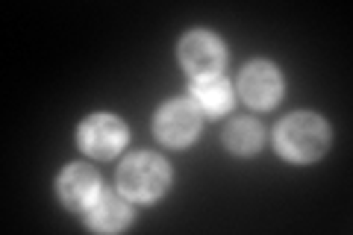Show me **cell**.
Here are the masks:
<instances>
[{
  "label": "cell",
  "mask_w": 353,
  "mask_h": 235,
  "mask_svg": "<svg viewBox=\"0 0 353 235\" xmlns=\"http://www.w3.org/2000/svg\"><path fill=\"white\" fill-rule=\"evenodd\" d=\"M277 141L285 156L306 162V159H315V156L327 147V130L321 121L312 115H294L280 124Z\"/></svg>",
  "instance_id": "obj_1"
},
{
  "label": "cell",
  "mask_w": 353,
  "mask_h": 235,
  "mask_svg": "<svg viewBox=\"0 0 353 235\" xmlns=\"http://www.w3.org/2000/svg\"><path fill=\"white\" fill-rule=\"evenodd\" d=\"M165 183H168V171H165L162 159H157V156H148V153L132 156L121 167V188L130 197L150 200L162 192Z\"/></svg>",
  "instance_id": "obj_2"
},
{
  "label": "cell",
  "mask_w": 353,
  "mask_h": 235,
  "mask_svg": "<svg viewBox=\"0 0 353 235\" xmlns=\"http://www.w3.org/2000/svg\"><path fill=\"white\" fill-rule=\"evenodd\" d=\"M80 144L92 156H112L124 144V127H121V121L109 115L88 118L80 130Z\"/></svg>",
  "instance_id": "obj_3"
},
{
  "label": "cell",
  "mask_w": 353,
  "mask_h": 235,
  "mask_svg": "<svg viewBox=\"0 0 353 235\" xmlns=\"http://www.w3.org/2000/svg\"><path fill=\"white\" fill-rule=\"evenodd\" d=\"M180 56H183L185 68H189L192 74H197V76H212L221 68V62H224L221 44L212 36H206V32H194V36L185 39Z\"/></svg>",
  "instance_id": "obj_4"
},
{
  "label": "cell",
  "mask_w": 353,
  "mask_h": 235,
  "mask_svg": "<svg viewBox=\"0 0 353 235\" xmlns=\"http://www.w3.org/2000/svg\"><path fill=\"white\" fill-rule=\"evenodd\" d=\"M197 127H201V118H197L194 106L189 103H171L162 109V115L157 121V132L162 141L168 144H185L197 136Z\"/></svg>",
  "instance_id": "obj_5"
},
{
  "label": "cell",
  "mask_w": 353,
  "mask_h": 235,
  "mask_svg": "<svg viewBox=\"0 0 353 235\" xmlns=\"http://www.w3.org/2000/svg\"><path fill=\"white\" fill-rule=\"evenodd\" d=\"M241 94H245L253 106H271L280 94V76L271 65H250L241 76Z\"/></svg>",
  "instance_id": "obj_6"
},
{
  "label": "cell",
  "mask_w": 353,
  "mask_h": 235,
  "mask_svg": "<svg viewBox=\"0 0 353 235\" xmlns=\"http://www.w3.org/2000/svg\"><path fill=\"white\" fill-rule=\"evenodd\" d=\"M59 194L71 209H85L97 194V176L88 167H68L59 180Z\"/></svg>",
  "instance_id": "obj_7"
},
{
  "label": "cell",
  "mask_w": 353,
  "mask_h": 235,
  "mask_svg": "<svg viewBox=\"0 0 353 235\" xmlns=\"http://www.w3.org/2000/svg\"><path fill=\"white\" fill-rule=\"evenodd\" d=\"M130 218V206L115 194H106L97 200V206L92 209V223L97 229H121Z\"/></svg>",
  "instance_id": "obj_8"
},
{
  "label": "cell",
  "mask_w": 353,
  "mask_h": 235,
  "mask_svg": "<svg viewBox=\"0 0 353 235\" xmlns=\"http://www.w3.org/2000/svg\"><path fill=\"white\" fill-rule=\"evenodd\" d=\"M194 97L212 115L230 109V85L224 80H218V76H201V83L194 85Z\"/></svg>",
  "instance_id": "obj_9"
},
{
  "label": "cell",
  "mask_w": 353,
  "mask_h": 235,
  "mask_svg": "<svg viewBox=\"0 0 353 235\" xmlns=\"http://www.w3.org/2000/svg\"><path fill=\"white\" fill-rule=\"evenodd\" d=\"M227 144L239 153H250L259 147V127L253 124V121H233V124L227 127Z\"/></svg>",
  "instance_id": "obj_10"
}]
</instances>
